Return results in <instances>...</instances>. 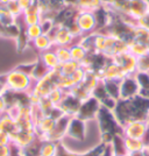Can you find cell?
Instances as JSON below:
<instances>
[{"mask_svg": "<svg viewBox=\"0 0 149 156\" xmlns=\"http://www.w3.org/2000/svg\"><path fill=\"white\" fill-rule=\"evenodd\" d=\"M5 79L7 90L20 93H29L35 83L29 75L18 69H13L12 71L5 73Z\"/></svg>", "mask_w": 149, "mask_h": 156, "instance_id": "1", "label": "cell"}, {"mask_svg": "<svg viewBox=\"0 0 149 156\" xmlns=\"http://www.w3.org/2000/svg\"><path fill=\"white\" fill-rule=\"evenodd\" d=\"M73 20L79 27L83 35H90L99 30V19L97 12L90 11H76Z\"/></svg>", "mask_w": 149, "mask_h": 156, "instance_id": "2", "label": "cell"}, {"mask_svg": "<svg viewBox=\"0 0 149 156\" xmlns=\"http://www.w3.org/2000/svg\"><path fill=\"white\" fill-rule=\"evenodd\" d=\"M149 129V120L146 119H135L130 120L122 126V133L125 137L142 140L147 135Z\"/></svg>", "mask_w": 149, "mask_h": 156, "instance_id": "3", "label": "cell"}, {"mask_svg": "<svg viewBox=\"0 0 149 156\" xmlns=\"http://www.w3.org/2000/svg\"><path fill=\"white\" fill-rule=\"evenodd\" d=\"M49 35L51 36L54 47H70L77 42L75 36L70 32V29L65 25L55 23Z\"/></svg>", "mask_w": 149, "mask_h": 156, "instance_id": "4", "label": "cell"}, {"mask_svg": "<svg viewBox=\"0 0 149 156\" xmlns=\"http://www.w3.org/2000/svg\"><path fill=\"white\" fill-rule=\"evenodd\" d=\"M65 7L75 11L98 12L104 8L103 0H63Z\"/></svg>", "mask_w": 149, "mask_h": 156, "instance_id": "5", "label": "cell"}, {"mask_svg": "<svg viewBox=\"0 0 149 156\" xmlns=\"http://www.w3.org/2000/svg\"><path fill=\"white\" fill-rule=\"evenodd\" d=\"M140 93V85L137 83L135 75L127 76L121 79L120 82V99H132L139 96Z\"/></svg>", "mask_w": 149, "mask_h": 156, "instance_id": "6", "label": "cell"}, {"mask_svg": "<svg viewBox=\"0 0 149 156\" xmlns=\"http://www.w3.org/2000/svg\"><path fill=\"white\" fill-rule=\"evenodd\" d=\"M113 61L121 68V70H122L126 77L127 76H134L137 72V58L134 55H132L129 51L114 57Z\"/></svg>", "mask_w": 149, "mask_h": 156, "instance_id": "7", "label": "cell"}, {"mask_svg": "<svg viewBox=\"0 0 149 156\" xmlns=\"http://www.w3.org/2000/svg\"><path fill=\"white\" fill-rule=\"evenodd\" d=\"M36 133L35 130H21L20 129L16 134H14L12 139V144H14L15 147H18L20 149L25 148L27 146H29L32 142H34L36 140Z\"/></svg>", "mask_w": 149, "mask_h": 156, "instance_id": "8", "label": "cell"}, {"mask_svg": "<svg viewBox=\"0 0 149 156\" xmlns=\"http://www.w3.org/2000/svg\"><path fill=\"white\" fill-rule=\"evenodd\" d=\"M22 18H23V23L25 26H30V25H36V23H40L43 16H42V13H41V9H40L39 5H37V1L30 8L26 9L23 14H22Z\"/></svg>", "mask_w": 149, "mask_h": 156, "instance_id": "9", "label": "cell"}, {"mask_svg": "<svg viewBox=\"0 0 149 156\" xmlns=\"http://www.w3.org/2000/svg\"><path fill=\"white\" fill-rule=\"evenodd\" d=\"M0 129L6 132L7 134H9V136L12 137L14 134H16L20 130L19 125L14 120L13 118H11L7 113L0 114Z\"/></svg>", "mask_w": 149, "mask_h": 156, "instance_id": "10", "label": "cell"}, {"mask_svg": "<svg viewBox=\"0 0 149 156\" xmlns=\"http://www.w3.org/2000/svg\"><path fill=\"white\" fill-rule=\"evenodd\" d=\"M39 59L44 64V66L49 70V71L56 70V69L59 66V58H57L56 54H55V51H54V48H52V49H49V50H47V51L41 52V54H40Z\"/></svg>", "mask_w": 149, "mask_h": 156, "instance_id": "11", "label": "cell"}, {"mask_svg": "<svg viewBox=\"0 0 149 156\" xmlns=\"http://www.w3.org/2000/svg\"><path fill=\"white\" fill-rule=\"evenodd\" d=\"M123 146L126 149V154H132V153H140L148 149L142 140L137 139H130V137L123 136Z\"/></svg>", "mask_w": 149, "mask_h": 156, "instance_id": "12", "label": "cell"}, {"mask_svg": "<svg viewBox=\"0 0 149 156\" xmlns=\"http://www.w3.org/2000/svg\"><path fill=\"white\" fill-rule=\"evenodd\" d=\"M33 46L35 49H37L39 51L43 52L47 51L49 49L54 48V43H52V39L49 34H41L39 37L32 41Z\"/></svg>", "mask_w": 149, "mask_h": 156, "instance_id": "13", "label": "cell"}, {"mask_svg": "<svg viewBox=\"0 0 149 156\" xmlns=\"http://www.w3.org/2000/svg\"><path fill=\"white\" fill-rule=\"evenodd\" d=\"M70 48V55H71V59L75 61V62H78V63H83L86 57L89 56V52L85 49L84 47L82 46L79 42H76L73 43L72 46L69 47Z\"/></svg>", "mask_w": 149, "mask_h": 156, "instance_id": "14", "label": "cell"}, {"mask_svg": "<svg viewBox=\"0 0 149 156\" xmlns=\"http://www.w3.org/2000/svg\"><path fill=\"white\" fill-rule=\"evenodd\" d=\"M128 51L134 55L136 58L142 57L148 55V49H147V43L143 42H139L136 40H129L128 41Z\"/></svg>", "mask_w": 149, "mask_h": 156, "instance_id": "15", "label": "cell"}, {"mask_svg": "<svg viewBox=\"0 0 149 156\" xmlns=\"http://www.w3.org/2000/svg\"><path fill=\"white\" fill-rule=\"evenodd\" d=\"M16 20L18 19L7 9L6 5H1L0 4V23L2 26L7 27V26L15 25V23H18Z\"/></svg>", "mask_w": 149, "mask_h": 156, "instance_id": "16", "label": "cell"}, {"mask_svg": "<svg viewBox=\"0 0 149 156\" xmlns=\"http://www.w3.org/2000/svg\"><path fill=\"white\" fill-rule=\"evenodd\" d=\"M57 144L55 141L44 140L42 141L41 148H40V156H56L57 153Z\"/></svg>", "mask_w": 149, "mask_h": 156, "instance_id": "17", "label": "cell"}, {"mask_svg": "<svg viewBox=\"0 0 149 156\" xmlns=\"http://www.w3.org/2000/svg\"><path fill=\"white\" fill-rule=\"evenodd\" d=\"M80 66H82L80 63L75 62V61L71 59V61H69V62H66V63L59 64V66L56 70H57L61 75H63V76H71L72 73L76 71L78 68H80Z\"/></svg>", "mask_w": 149, "mask_h": 156, "instance_id": "18", "label": "cell"}, {"mask_svg": "<svg viewBox=\"0 0 149 156\" xmlns=\"http://www.w3.org/2000/svg\"><path fill=\"white\" fill-rule=\"evenodd\" d=\"M65 93L66 92L64 90H62V89H59V87H55L54 90L50 91V93L47 96V98L51 101V104L54 106H56V107H59L61 103H62V100L64 99L65 97Z\"/></svg>", "mask_w": 149, "mask_h": 156, "instance_id": "19", "label": "cell"}, {"mask_svg": "<svg viewBox=\"0 0 149 156\" xmlns=\"http://www.w3.org/2000/svg\"><path fill=\"white\" fill-rule=\"evenodd\" d=\"M54 51H55L57 58H59V64L71 61V55H70V48L69 47H54Z\"/></svg>", "mask_w": 149, "mask_h": 156, "instance_id": "20", "label": "cell"}, {"mask_svg": "<svg viewBox=\"0 0 149 156\" xmlns=\"http://www.w3.org/2000/svg\"><path fill=\"white\" fill-rule=\"evenodd\" d=\"M25 32H26V35L28 40L32 42L36 37H39L41 34H43L42 32V27L40 23H36V25H30V26H26L25 28Z\"/></svg>", "mask_w": 149, "mask_h": 156, "instance_id": "21", "label": "cell"}, {"mask_svg": "<svg viewBox=\"0 0 149 156\" xmlns=\"http://www.w3.org/2000/svg\"><path fill=\"white\" fill-rule=\"evenodd\" d=\"M86 73H87V71L85 70L83 66L78 68L77 70L72 73L70 77H71V79H72V82H73V84H75V86L84 82L85 77H86Z\"/></svg>", "mask_w": 149, "mask_h": 156, "instance_id": "22", "label": "cell"}, {"mask_svg": "<svg viewBox=\"0 0 149 156\" xmlns=\"http://www.w3.org/2000/svg\"><path fill=\"white\" fill-rule=\"evenodd\" d=\"M6 7L7 9L13 14L16 19H19L20 16H22V14H23V11L21 9V7L19 6V4H18L16 0H11L8 4H6Z\"/></svg>", "mask_w": 149, "mask_h": 156, "instance_id": "23", "label": "cell"}, {"mask_svg": "<svg viewBox=\"0 0 149 156\" xmlns=\"http://www.w3.org/2000/svg\"><path fill=\"white\" fill-rule=\"evenodd\" d=\"M137 72L149 73V55L137 58Z\"/></svg>", "mask_w": 149, "mask_h": 156, "instance_id": "24", "label": "cell"}, {"mask_svg": "<svg viewBox=\"0 0 149 156\" xmlns=\"http://www.w3.org/2000/svg\"><path fill=\"white\" fill-rule=\"evenodd\" d=\"M11 143H12V139L9 136V134H7L6 132L0 129V147L11 146Z\"/></svg>", "mask_w": 149, "mask_h": 156, "instance_id": "25", "label": "cell"}, {"mask_svg": "<svg viewBox=\"0 0 149 156\" xmlns=\"http://www.w3.org/2000/svg\"><path fill=\"white\" fill-rule=\"evenodd\" d=\"M18 1V4H19V6L21 7V9L25 12L26 9L28 8H30V7L36 2V0H16Z\"/></svg>", "mask_w": 149, "mask_h": 156, "instance_id": "26", "label": "cell"}, {"mask_svg": "<svg viewBox=\"0 0 149 156\" xmlns=\"http://www.w3.org/2000/svg\"><path fill=\"white\" fill-rule=\"evenodd\" d=\"M137 25H140V26L144 27V28H147L149 30V9L148 12L143 15L141 19L139 20V22H137Z\"/></svg>", "mask_w": 149, "mask_h": 156, "instance_id": "27", "label": "cell"}, {"mask_svg": "<svg viewBox=\"0 0 149 156\" xmlns=\"http://www.w3.org/2000/svg\"><path fill=\"white\" fill-rule=\"evenodd\" d=\"M7 110V104H6V100L4 98V94H0V114L5 113Z\"/></svg>", "mask_w": 149, "mask_h": 156, "instance_id": "28", "label": "cell"}, {"mask_svg": "<svg viewBox=\"0 0 149 156\" xmlns=\"http://www.w3.org/2000/svg\"><path fill=\"white\" fill-rule=\"evenodd\" d=\"M104 1V6H111V5H114L121 0H103Z\"/></svg>", "mask_w": 149, "mask_h": 156, "instance_id": "29", "label": "cell"}, {"mask_svg": "<svg viewBox=\"0 0 149 156\" xmlns=\"http://www.w3.org/2000/svg\"><path fill=\"white\" fill-rule=\"evenodd\" d=\"M9 1H11V0H0V4H1V5H6Z\"/></svg>", "mask_w": 149, "mask_h": 156, "instance_id": "30", "label": "cell"}, {"mask_svg": "<svg viewBox=\"0 0 149 156\" xmlns=\"http://www.w3.org/2000/svg\"><path fill=\"white\" fill-rule=\"evenodd\" d=\"M111 156H128L127 154H123V155H121V154H115V155H111Z\"/></svg>", "mask_w": 149, "mask_h": 156, "instance_id": "31", "label": "cell"}, {"mask_svg": "<svg viewBox=\"0 0 149 156\" xmlns=\"http://www.w3.org/2000/svg\"><path fill=\"white\" fill-rule=\"evenodd\" d=\"M147 49H148V55H149V41L147 42Z\"/></svg>", "mask_w": 149, "mask_h": 156, "instance_id": "32", "label": "cell"}, {"mask_svg": "<svg viewBox=\"0 0 149 156\" xmlns=\"http://www.w3.org/2000/svg\"><path fill=\"white\" fill-rule=\"evenodd\" d=\"M146 2H147V4H148V6H149V0H146Z\"/></svg>", "mask_w": 149, "mask_h": 156, "instance_id": "33", "label": "cell"}]
</instances>
